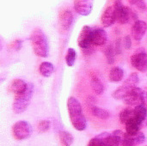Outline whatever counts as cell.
<instances>
[{"instance_id":"4dcf8cb0","label":"cell","mask_w":147,"mask_h":146,"mask_svg":"<svg viewBox=\"0 0 147 146\" xmlns=\"http://www.w3.org/2000/svg\"><path fill=\"white\" fill-rule=\"evenodd\" d=\"M22 40L20 39L14 40L11 44V48L15 51H19L22 49Z\"/></svg>"},{"instance_id":"8fae6325","label":"cell","mask_w":147,"mask_h":146,"mask_svg":"<svg viewBox=\"0 0 147 146\" xmlns=\"http://www.w3.org/2000/svg\"><path fill=\"white\" fill-rule=\"evenodd\" d=\"M74 9L78 15L87 16L91 13L92 3L90 0H75Z\"/></svg>"},{"instance_id":"cb8c5ba5","label":"cell","mask_w":147,"mask_h":146,"mask_svg":"<svg viewBox=\"0 0 147 146\" xmlns=\"http://www.w3.org/2000/svg\"><path fill=\"white\" fill-rule=\"evenodd\" d=\"M59 137L62 146H71L74 141L73 136L66 131H59Z\"/></svg>"},{"instance_id":"ba28073f","label":"cell","mask_w":147,"mask_h":146,"mask_svg":"<svg viewBox=\"0 0 147 146\" xmlns=\"http://www.w3.org/2000/svg\"><path fill=\"white\" fill-rule=\"evenodd\" d=\"M131 65L137 71L145 72L147 71V53L145 52H136L130 58Z\"/></svg>"},{"instance_id":"484cf974","label":"cell","mask_w":147,"mask_h":146,"mask_svg":"<svg viewBox=\"0 0 147 146\" xmlns=\"http://www.w3.org/2000/svg\"><path fill=\"white\" fill-rule=\"evenodd\" d=\"M139 81H140V77H139L138 73L133 72V73H131V74L127 77V78L125 80L123 85L127 86V87H131V88L137 87V84L139 83Z\"/></svg>"},{"instance_id":"1f68e13d","label":"cell","mask_w":147,"mask_h":146,"mask_svg":"<svg viewBox=\"0 0 147 146\" xmlns=\"http://www.w3.org/2000/svg\"><path fill=\"white\" fill-rule=\"evenodd\" d=\"M123 44H124L125 48L127 49V50H129V49L132 47V40H131V36H130V35H127V36L124 38Z\"/></svg>"},{"instance_id":"d6986e66","label":"cell","mask_w":147,"mask_h":146,"mask_svg":"<svg viewBox=\"0 0 147 146\" xmlns=\"http://www.w3.org/2000/svg\"><path fill=\"white\" fill-rule=\"evenodd\" d=\"M91 114H93V116L102 120H107L111 117V114L109 111L96 106H93L91 108Z\"/></svg>"},{"instance_id":"4fadbf2b","label":"cell","mask_w":147,"mask_h":146,"mask_svg":"<svg viewBox=\"0 0 147 146\" xmlns=\"http://www.w3.org/2000/svg\"><path fill=\"white\" fill-rule=\"evenodd\" d=\"M92 40L93 45L96 46H104L108 40V34L103 28H97L93 29L92 32Z\"/></svg>"},{"instance_id":"ffe728a7","label":"cell","mask_w":147,"mask_h":146,"mask_svg":"<svg viewBox=\"0 0 147 146\" xmlns=\"http://www.w3.org/2000/svg\"><path fill=\"white\" fill-rule=\"evenodd\" d=\"M39 71L40 74L44 77H50L53 71H54V66L51 62L44 61L42 62L39 66Z\"/></svg>"},{"instance_id":"d6a6232c","label":"cell","mask_w":147,"mask_h":146,"mask_svg":"<svg viewBox=\"0 0 147 146\" xmlns=\"http://www.w3.org/2000/svg\"><path fill=\"white\" fill-rule=\"evenodd\" d=\"M121 40H116L115 42V53L116 54H120L121 52Z\"/></svg>"},{"instance_id":"6da1fadb","label":"cell","mask_w":147,"mask_h":146,"mask_svg":"<svg viewBox=\"0 0 147 146\" xmlns=\"http://www.w3.org/2000/svg\"><path fill=\"white\" fill-rule=\"evenodd\" d=\"M67 110L73 128L78 132L85 131L87 128V120L84 114L82 105L76 97L70 96L68 98Z\"/></svg>"},{"instance_id":"603a6c76","label":"cell","mask_w":147,"mask_h":146,"mask_svg":"<svg viewBox=\"0 0 147 146\" xmlns=\"http://www.w3.org/2000/svg\"><path fill=\"white\" fill-rule=\"evenodd\" d=\"M134 117V109L130 108H124L121 111L120 114H119V119L121 124L125 125L127 121H129L130 120H132Z\"/></svg>"},{"instance_id":"ac0fdd59","label":"cell","mask_w":147,"mask_h":146,"mask_svg":"<svg viewBox=\"0 0 147 146\" xmlns=\"http://www.w3.org/2000/svg\"><path fill=\"white\" fill-rule=\"evenodd\" d=\"M134 118L143 126L147 119V108L145 105H137L134 108Z\"/></svg>"},{"instance_id":"9c48e42d","label":"cell","mask_w":147,"mask_h":146,"mask_svg":"<svg viewBox=\"0 0 147 146\" xmlns=\"http://www.w3.org/2000/svg\"><path fill=\"white\" fill-rule=\"evenodd\" d=\"M146 141V136L143 133L139 132L134 134L125 133L121 146H138Z\"/></svg>"},{"instance_id":"7402d4cb","label":"cell","mask_w":147,"mask_h":146,"mask_svg":"<svg viewBox=\"0 0 147 146\" xmlns=\"http://www.w3.org/2000/svg\"><path fill=\"white\" fill-rule=\"evenodd\" d=\"M132 89H133V88H131V87H127V86L122 85V86L119 87L118 89H116L113 92L112 96H113V98L115 99V100H122V101H123V99L130 93V91H131Z\"/></svg>"},{"instance_id":"2e32d148","label":"cell","mask_w":147,"mask_h":146,"mask_svg":"<svg viewBox=\"0 0 147 146\" xmlns=\"http://www.w3.org/2000/svg\"><path fill=\"white\" fill-rule=\"evenodd\" d=\"M90 86L93 92L98 96L102 95L104 92V84L102 83L99 77L96 74L90 75Z\"/></svg>"},{"instance_id":"5bb4252c","label":"cell","mask_w":147,"mask_h":146,"mask_svg":"<svg viewBox=\"0 0 147 146\" xmlns=\"http://www.w3.org/2000/svg\"><path fill=\"white\" fill-rule=\"evenodd\" d=\"M73 23V15L69 9H65L59 16V24L63 30L67 31L71 28Z\"/></svg>"},{"instance_id":"8992f818","label":"cell","mask_w":147,"mask_h":146,"mask_svg":"<svg viewBox=\"0 0 147 146\" xmlns=\"http://www.w3.org/2000/svg\"><path fill=\"white\" fill-rule=\"evenodd\" d=\"M115 12L116 22L121 24L127 23L132 18V11L127 6H124L121 1H116L113 5Z\"/></svg>"},{"instance_id":"5b68a950","label":"cell","mask_w":147,"mask_h":146,"mask_svg":"<svg viewBox=\"0 0 147 146\" xmlns=\"http://www.w3.org/2000/svg\"><path fill=\"white\" fill-rule=\"evenodd\" d=\"M11 131L16 140L22 141L30 138L32 134V126L26 120H18L12 126Z\"/></svg>"},{"instance_id":"30bf717a","label":"cell","mask_w":147,"mask_h":146,"mask_svg":"<svg viewBox=\"0 0 147 146\" xmlns=\"http://www.w3.org/2000/svg\"><path fill=\"white\" fill-rule=\"evenodd\" d=\"M146 30V22H144V21L138 20V21H136V22L134 23V25L132 26V29H131L132 37H133L135 40L140 41V40H141L142 38L145 36Z\"/></svg>"},{"instance_id":"52a82bcc","label":"cell","mask_w":147,"mask_h":146,"mask_svg":"<svg viewBox=\"0 0 147 146\" xmlns=\"http://www.w3.org/2000/svg\"><path fill=\"white\" fill-rule=\"evenodd\" d=\"M87 146H116L112 134L107 132L101 133L93 137L87 144Z\"/></svg>"},{"instance_id":"7a4b0ae2","label":"cell","mask_w":147,"mask_h":146,"mask_svg":"<svg viewBox=\"0 0 147 146\" xmlns=\"http://www.w3.org/2000/svg\"><path fill=\"white\" fill-rule=\"evenodd\" d=\"M34 54L40 58H47L49 55V46L46 34L40 28H34L29 37Z\"/></svg>"},{"instance_id":"83f0119b","label":"cell","mask_w":147,"mask_h":146,"mask_svg":"<svg viewBox=\"0 0 147 146\" xmlns=\"http://www.w3.org/2000/svg\"><path fill=\"white\" fill-rule=\"evenodd\" d=\"M50 128H51V122L48 120H42L39 121L37 125V130L40 133H47V131L50 130Z\"/></svg>"},{"instance_id":"e0dca14e","label":"cell","mask_w":147,"mask_h":146,"mask_svg":"<svg viewBox=\"0 0 147 146\" xmlns=\"http://www.w3.org/2000/svg\"><path fill=\"white\" fill-rule=\"evenodd\" d=\"M124 77V71L119 67V66H115L113 67L109 73V80L111 83H120L122 81Z\"/></svg>"},{"instance_id":"4316f807","label":"cell","mask_w":147,"mask_h":146,"mask_svg":"<svg viewBox=\"0 0 147 146\" xmlns=\"http://www.w3.org/2000/svg\"><path fill=\"white\" fill-rule=\"evenodd\" d=\"M115 47L112 45L107 46L104 50V55L106 57V60L109 65H112L115 63Z\"/></svg>"},{"instance_id":"9a60e30c","label":"cell","mask_w":147,"mask_h":146,"mask_svg":"<svg viewBox=\"0 0 147 146\" xmlns=\"http://www.w3.org/2000/svg\"><path fill=\"white\" fill-rule=\"evenodd\" d=\"M27 85H28V83H26L24 80L21 78H16L11 81L9 86V91L16 96V95L24 92L25 89H27Z\"/></svg>"},{"instance_id":"f546056e","label":"cell","mask_w":147,"mask_h":146,"mask_svg":"<svg viewBox=\"0 0 147 146\" xmlns=\"http://www.w3.org/2000/svg\"><path fill=\"white\" fill-rule=\"evenodd\" d=\"M128 3L132 5L136 6L142 12L146 10V3L144 0H128Z\"/></svg>"},{"instance_id":"3957f363","label":"cell","mask_w":147,"mask_h":146,"mask_svg":"<svg viewBox=\"0 0 147 146\" xmlns=\"http://www.w3.org/2000/svg\"><path fill=\"white\" fill-rule=\"evenodd\" d=\"M34 87L31 83H28L27 89L24 92L16 95L12 103V110L16 114H21L25 112L29 106L34 96Z\"/></svg>"},{"instance_id":"7c38bea8","label":"cell","mask_w":147,"mask_h":146,"mask_svg":"<svg viewBox=\"0 0 147 146\" xmlns=\"http://www.w3.org/2000/svg\"><path fill=\"white\" fill-rule=\"evenodd\" d=\"M101 22L104 28H109L116 22V16H115L114 6H109L104 10L101 17Z\"/></svg>"},{"instance_id":"277c9868","label":"cell","mask_w":147,"mask_h":146,"mask_svg":"<svg viewBox=\"0 0 147 146\" xmlns=\"http://www.w3.org/2000/svg\"><path fill=\"white\" fill-rule=\"evenodd\" d=\"M92 32L93 29L89 26H84L79 33L78 38V45L83 50L84 53L90 54L93 52V40H92Z\"/></svg>"},{"instance_id":"d4e9b609","label":"cell","mask_w":147,"mask_h":146,"mask_svg":"<svg viewBox=\"0 0 147 146\" xmlns=\"http://www.w3.org/2000/svg\"><path fill=\"white\" fill-rule=\"evenodd\" d=\"M76 59H77V52L71 47L68 48L66 51V54L65 56V60L67 66L72 67L75 65Z\"/></svg>"},{"instance_id":"44dd1931","label":"cell","mask_w":147,"mask_h":146,"mask_svg":"<svg viewBox=\"0 0 147 146\" xmlns=\"http://www.w3.org/2000/svg\"><path fill=\"white\" fill-rule=\"evenodd\" d=\"M126 126V133L128 134H134L136 133H139L140 130L142 127V125L134 117L132 120H130L129 121H127L125 124Z\"/></svg>"},{"instance_id":"f1b7e54d","label":"cell","mask_w":147,"mask_h":146,"mask_svg":"<svg viewBox=\"0 0 147 146\" xmlns=\"http://www.w3.org/2000/svg\"><path fill=\"white\" fill-rule=\"evenodd\" d=\"M112 137L113 139L115 141V144L116 146H120L122 145V141H123V138H124V133L121 130H115L112 133Z\"/></svg>"}]
</instances>
